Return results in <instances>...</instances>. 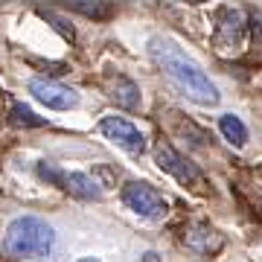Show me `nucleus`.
Returning <instances> with one entry per match:
<instances>
[{
	"instance_id": "f257e3e1",
	"label": "nucleus",
	"mask_w": 262,
	"mask_h": 262,
	"mask_svg": "<svg viewBox=\"0 0 262 262\" xmlns=\"http://www.w3.org/2000/svg\"><path fill=\"white\" fill-rule=\"evenodd\" d=\"M149 56H151V61L175 82V88H178L187 99H192V102H198V105H207V108L219 105V99H222V96H219V88L210 82V76L201 70V64H198L195 58L187 56L172 38L155 35L149 41Z\"/></svg>"
},
{
	"instance_id": "f03ea898",
	"label": "nucleus",
	"mask_w": 262,
	"mask_h": 262,
	"mask_svg": "<svg viewBox=\"0 0 262 262\" xmlns=\"http://www.w3.org/2000/svg\"><path fill=\"white\" fill-rule=\"evenodd\" d=\"M56 233L53 227L38 215H20L6 227L3 236V253L9 259H29V256H47L53 251Z\"/></svg>"
},
{
	"instance_id": "7ed1b4c3",
	"label": "nucleus",
	"mask_w": 262,
	"mask_h": 262,
	"mask_svg": "<svg viewBox=\"0 0 262 262\" xmlns=\"http://www.w3.org/2000/svg\"><path fill=\"white\" fill-rule=\"evenodd\" d=\"M122 204L140 219H163L169 213V201L146 181H128L122 189Z\"/></svg>"
},
{
	"instance_id": "20e7f679",
	"label": "nucleus",
	"mask_w": 262,
	"mask_h": 262,
	"mask_svg": "<svg viewBox=\"0 0 262 262\" xmlns=\"http://www.w3.org/2000/svg\"><path fill=\"white\" fill-rule=\"evenodd\" d=\"M38 175L50 184H56V187L67 189L70 195L76 198H84V201H99L102 198V189L96 184L91 175H84V172H64V169H56V166H38Z\"/></svg>"
},
{
	"instance_id": "39448f33",
	"label": "nucleus",
	"mask_w": 262,
	"mask_h": 262,
	"mask_svg": "<svg viewBox=\"0 0 262 262\" xmlns=\"http://www.w3.org/2000/svg\"><path fill=\"white\" fill-rule=\"evenodd\" d=\"M99 131H102L114 146H120L122 151H128L131 158H140L143 151H146V137L140 134V128L134 122L122 120V117H105L99 122Z\"/></svg>"
},
{
	"instance_id": "423d86ee",
	"label": "nucleus",
	"mask_w": 262,
	"mask_h": 262,
	"mask_svg": "<svg viewBox=\"0 0 262 262\" xmlns=\"http://www.w3.org/2000/svg\"><path fill=\"white\" fill-rule=\"evenodd\" d=\"M29 94L35 96L41 105H47L53 111H70L79 105V94L73 88L56 82V79H32L29 82Z\"/></svg>"
},
{
	"instance_id": "0eeeda50",
	"label": "nucleus",
	"mask_w": 262,
	"mask_h": 262,
	"mask_svg": "<svg viewBox=\"0 0 262 262\" xmlns=\"http://www.w3.org/2000/svg\"><path fill=\"white\" fill-rule=\"evenodd\" d=\"M155 163H158L160 172L172 175L178 184H198L201 181V172H198L195 163L187 160L181 151L172 149V146H166V143H160L158 149H155Z\"/></svg>"
},
{
	"instance_id": "6e6552de",
	"label": "nucleus",
	"mask_w": 262,
	"mask_h": 262,
	"mask_svg": "<svg viewBox=\"0 0 262 262\" xmlns=\"http://www.w3.org/2000/svg\"><path fill=\"white\" fill-rule=\"evenodd\" d=\"M108 91H111L114 102L120 105V108H125V111H134V108L140 105V88L131 82L128 76H117Z\"/></svg>"
},
{
	"instance_id": "1a4fd4ad",
	"label": "nucleus",
	"mask_w": 262,
	"mask_h": 262,
	"mask_svg": "<svg viewBox=\"0 0 262 262\" xmlns=\"http://www.w3.org/2000/svg\"><path fill=\"white\" fill-rule=\"evenodd\" d=\"M242 29H245L242 12H239V9H227L225 12V20H222V27H219V35H225V32H227V38H225V41H219V44H222V47L236 50L239 44H242ZM219 35H215V38H219Z\"/></svg>"
},
{
	"instance_id": "9d476101",
	"label": "nucleus",
	"mask_w": 262,
	"mask_h": 262,
	"mask_svg": "<svg viewBox=\"0 0 262 262\" xmlns=\"http://www.w3.org/2000/svg\"><path fill=\"white\" fill-rule=\"evenodd\" d=\"M187 245L195 253H213V251H219V248H222V236L215 233L210 225H198L195 230L187 236Z\"/></svg>"
},
{
	"instance_id": "9b49d317",
	"label": "nucleus",
	"mask_w": 262,
	"mask_h": 262,
	"mask_svg": "<svg viewBox=\"0 0 262 262\" xmlns=\"http://www.w3.org/2000/svg\"><path fill=\"white\" fill-rule=\"evenodd\" d=\"M219 128L225 134V140L236 149H242L245 143H248V128H245V122L236 117V114H222V120H219Z\"/></svg>"
},
{
	"instance_id": "f8f14e48",
	"label": "nucleus",
	"mask_w": 262,
	"mask_h": 262,
	"mask_svg": "<svg viewBox=\"0 0 262 262\" xmlns=\"http://www.w3.org/2000/svg\"><path fill=\"white\" fill-rule=\"evenodd\" d=\"M12 122L15 125H32V128H38V125H47V120L44 117H38L32 108H27L24 102H15L12 105Z\"/></svg>"
},
{
	"instance_id": "ddd939ff",
	"label": "nucleus",
	"mask_w": 262,
	"mask_h": 262,
	"mask_svg": "<svg viewBox=\"0 0 262 262\" xmlns=\"http://www.w3.org/2000/svg\"><path fill=\"white\" fill-rule=\"evenodd\" d=\"M73 12H82V15H88V18H99V20H105V18H111L114 15V6H108V3H99V6H91V3H73L70 6Z\"/></svg>"
},
{
	"instance_id": "4468645a",
	"label": "nucleus",
	"mask_w": 262,
	"mask_h": 262,
	"mask_svg": "<svg viewBox=\"0 0 262 262\" xmlns=\"http://www.w3.org/2000/svg\"><path fill=\"white\" fill-rule=\"evenodd\" d=\"M79 262H99V259H91V256H82Z\"/></svg>"
}]
</instances>
